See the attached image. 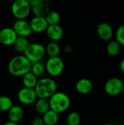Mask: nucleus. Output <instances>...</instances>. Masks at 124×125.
<instances>
[{
    "instance_id": "obj_6",
    "label": "nucleus",
    "mask_w": 124,
    "mask_h": 125,
    "mask_svg": "<svg viewBox=\"0 0 124 125\" xmlns=\"http://www.w3.org/2000/svg\"><path fill=\"white\" fill-rule=\"evenodd\" d=\"M46 72L52 77H58L64 71V64L59 56L49 57L45 64Z\"/></svg>"
},
{
    "instance_id": "obj_12",
    "label": "nucleus",
    "mask_w": 124,
    "mask_h": 125,
    "mask_svg": "<svg viewBox=\"0 0 124 125\" xmlns=\"http://www.w3.org/2000/svg\"><path fill=\"white\" fill-rule=\"evenodd\" d=\"M32 32L42 33L46 31L48 23L45 19V17L34 16L32 18L29 22Z\"/></svg>"
},
{
    "instance_id": "obj_36",
    "label": "nucleus",
    "mask_w": 124,
    "mask_h": 125,
    "mask_svg": "<svg viewBox=\"0 0 124 125\" xmlns=\"http://www.w3.org/2000/svg\"><path fill=\"white\" fill-rule=\"evenodd\" d=\"M0 59H1V53H0Z\"/></svg>"
},
{
    "instance_id": "obj_15",
    "label": "nucleus",
    "mask_w": 124,
    "mask_h": 125,
    "mask_svg": "<svg viewBox=\"0 0 124 125\" xmlns=\"http://www.w3.org/2000/svg\"><path fill=\"white\" fill-rule=\"evenodd\" d=\"M7 112L9 121L15 123L20 122L24 116V111L19 105H12Z\"/></svg>"
},
{
    "instance_id": "obj_20",
    "label": "nucleus",
    "mask_w": 124,
    "mask_h": 125,
    "mask_svg": "<svg viewBox=\"0 0 124 125\" xmlns=\"http://www.w3.org/2000/svg\"><path fill=\"white\" fill-rule=\"evenodd\" d=\"M34 108H35V111L39 114L43 115L48 110H50L48 100L42 99V98H37L34 103Z\"/></svg>"
},
{
    "instance_id": "obj_16",
    "label": "nucleus",
    "mask_w": 124,
    "mask_h": 125,
    "mask_svg": "<svg viewBox=\"0 0 124 125\" xmlns=\"http://www.w3.org/2000/svg\"><path fill=\"white\" fill-rule=\"evenodd\" d=\"M50 10L49 4H48L45 1L31 7V12L34 14V16L45 17L47 14L50 12Z\"/></svg>"
},
{
    "instance_id": "obj_5",
    "label": "nucleus",
    "mask_w": 124,
    "mask_h": 125,
    "mask_svg": "<svg viewBox=\"0 0 124 125\" xmlns=\"http://www.w3.org/2000/svg\"><path fill=\"white\" fill-rule=\"evenodd\" d=\"M11 12L16 19H26L31 12L30 4L26 0H15L12 1Z\"/></svg>"
},
{
    "instance_id": "obj_29",
    "label": "nucleus",
    "mask_w": 124,
    "mask_h": 125,
    "mask_svg": "<svg viewBox=\"0 0 124 125\" xmlns=\"http://www.w3.org/2000/svg\"><path fill=\"white\" fill-rule=\"evenodd\" d=\"M44 1H45V0H31L29 4H30L31 7H33L34 5H37V4H40V3L44 2Z\"/></svg>"
},
{
    "instance_id": "obj_21",
    "label": "nucleus",
    "mask_w": 124,
    "mask_h": 125,
    "mask_svg": "<svg viewBox=\"0 0 124 125\" xmlns=\"http://www.w3.org/2000/svg\"><path fill=\"white\" fill-rule=\"evenodd\" d=\"M121 49V45L115 40H110L106 47V51L110 56H116L119 54Z\"/></svg>"
},
{
    "instance_id": "obj_4",
    "label": "nucleus",
    "mask_w": 124,
    "mask_h": 125,
    "mask_svg": "<svg viewBox=\"0 0 124 125\" xmlns=\"http://www.w3.org/2000/svg\"><path fill=\"white\" fill-rule=\"evenodd\" d=\"M23 55L31 62L41 61L45 55V48L40 43H29L23 52Z\"/></svg>"
},
{
    "instance_id": "obj_24",
    "label": "nucleus",
    "mask_w": 124,
    "mask_h": 125,
    "mask_svg": "<svg viewBox=\"0 0 124 125\" xmlns=\"http://www.w3.org/2000/svg\"><path fill=\"white\" fill-rule=\"evenodd\" d=\"M13 105L12 100L5 95L0 96V111L1 112H6L8 111L10 108Z\"/></svg>"
},
{
    "instance_id": "obj_8",
    "label": "nucleus",
    "mask_w": 124,
    "mask_h": 125,
    "mask_svg": "<svg viewBox=\"0 0 124 125\" xmlns=\"http://www.w3.org/2000/svg\"><path fill=\"white\" fill-rule=\"evenodd\" d=\"M18 100L23 105H31L35 103L37 99L34 89L23 87L18 92Z\"/></svg>"
},
{
    "instance_id": "obj_2",
    "label": "nucleus",
    "mask_w": 124,
    "mask_h": 125,
    "mask_svg": "<svg viewBox=\"0 0 124 125\" xmlns=\"http://www.w3.org/2000/svg\"><path fill=\"white\" fill-rule=\"evenodd\" d=\"M37 98L49 99L57 92V84L51 78H42L37 81L34 88Z\"/></svg>"
},
{
    "instance_id": "obj_19",
    "label": "nucleus",
    "mask_w": 124,
    "mask_h": 125,
    "mask_svg": "<svg viewBox=\"0 0 124 125\" xmlns=\"http://www.w3.org/2000/svg\"><path fill=\"white\" fill-rule=\"evenodd\" d=\"M38 78L36 75H34L31 71L26 73L24 75L22 76V83L23 87L31 88L34 89L37 83Z\"/></svg>"
},
{
    "instance_id": "obj_33",
    "label": "nucleus",
    "mask_w": 124,
    "mask_h": 125,
    "mask_svg": "<svg viewBox=\"0 0 124 125\" xmlns=\"http://www.w3.org/2000/svg\"><path fill=\"white\" fill-rule=\"evenodd\" d=\"M114 125L110 124V123H106V124H105V125Z\"/></svg>"
},
{
    "instance_id": "obj_13",
    "label": "nucleus",
    "mask_w": 124,
    "mask_h": 125,
    "mask_svg": "<svg viewBox=\"0 0 124 125\" xmlns=\"http://www.w3.org/2000/svg\"><path fill=\"white\" fill-rule=\"evenodd\" d=\"M45 32L48 37L51 41H59L64 36L63 29L61 28V26H59V24L48 25Z\"/></svg>"
},
{
    "instance_id": "obj_10",
    "label": "nucleus",
    "mask_w": 124,
    "mask_h": 125,
    "mask_svg": "<svg viewBox=\"0 0 124 125\" xmlns=\"http://www.w3.org/2000/svg\"><path fill=\"white\" fill-rule=\"evenodd\" d=\"M18 35L11 27H5L0 30V43L5 46L12 45Z\"/></svg>"
},
{
    "instance_id": "obj_7",
    "label": "nucleus",
    "mask_w": 124,
    "mask_h": 125,
    "mask_svg": "<svg viewBox=\"0 0 124 125\" xmlns=\"http://www.w3.org/2000/svg\"><path fill=\"white\" fill-rule=\"evenodd\" d=\"M124 85V82L121 78L117 77L111 78L108 79L105 84V92L110 96L118 95L121 94Z\"/></svg>"
},
{
    "instance_id": "obj_11",
    "label": "nucleus",
    "mask_w": 124,
    "mask_h": 125,
    "mask_svg": "<svg viewBox=\"0 0 124 125\" xmlns=\"http://www.w3.org/2000/svg\"><path fill=\"white\" fill-rule=\"evenodd\" d=\"M96 33L98 37L105 41H110L113 37L114 32L112 26L107 23L102 22L100 23L96 28Z\"/></svg>"
},
{
    "instance_id": "obj_27",
    "label": "nucleus",
    "mask_w": 124,
    "mask_h": 125,
    "mask_svg": "<svg viewBox=\"0 0 124 125\" xmlns=\"http://www.w3.org/2000/svg\"><path fill=\"white\" fill-rule=\"evenodd\" d=\"M115 40L120 43V45L124 46V24L121 25L115 31Z\"/></svg>"
},
{
    "instance_id": "obj_14",
    "label": "nucleus",
    "mask_w": 124,
    "mask_h": 125,
    "mask_svg": "<svg viewBox=\"0 0 124 125\" xmlns=\"http://www.w3.org/2000/svg\"><path fill=\"white\" fill-rule=\"evenodd\" d=\"M94 85L91 80L88 78H80L75 84V89L77 92L81 94H88L93 90Z\"/></svg>"
},
{
    "instance_id": "obj_31",
    "label": "nucleus",
    "mask_w": 124,
    "mask_h": 125,
    "mask_svg": "<svg viewBox=\"0 0 124 125\" xmlns=\"http://www.w3.org/2000/svg\"><path fill=\"white\" fill-rule=\"evenodd\" d=\"M18 125V123H15V122H6V123H4V125Z\"/></svg>"
},
{
    "instance_id": "obj_25",
    "label": "nucleus",
    "mask_w": 124,
    "mask_h": 125,
    "mask_svg": "<svg viewBox=\"0 0 124 125\" xmlns=\"http://www.w3.org/2000/svg\"><path fill=\"white\" fill-rule=\"evenodd\" d=\"M45 19L48 23V25H55V24H58L60 21H61V16L58 12L56 11H51L47 14L45 16Z\"/></svg>"
},
{
    "instance_id": "obj_23",
    "label": "nucleus",
    "mask_w": 124,
    "mask_h": 125,
    "mask_svg": "<svg viewBox=\"0 0 124 125\" xmlns=\"http://www.w3.org/2000/svg\"><path fill=\"white\" fill-rule=\"evenodd\" d=\"M30 71L34 75H36L37 78L42 77L46 72L45 66L41 61L33 62V63H31V67Z\"/></svg>"
},
{
    "instance_id": "obj_9",
    "label": "nucleus",
    "mask_w": 124,
    "mask_h": 125,
    "mask_svg": "<svg viewBox=\"0 0 124 125\" xmlns=\"http://www.w3.org/2000/svg\"><path fill=\"white\" fill-rule=\"evenodd\" d=\"M12 29L18 36L29 37L32 33L30 23L26 19H17L13 23Z\"/></svg>"
},
{
    "instance_id": "obj_3",
    "label": "nucleus",
    "mask_w": 124,
    "mask_h": 125,
    "mask_svg": "<svg viewBox=\"0 0 124 125\" xmlns=\"http://www.w3.org/2000/svg\"><path fill=\"white\" fill-rule=\"evenodd\" d=\"M50 109L54 111L58 114L67 111L71 105V100L69 97L61 92H55L49 99Z\"/></svg>"
},
{
    "instance_id": "obj_32",
    "label": "nucleus",
    "mask_w": 124,
    "mask_h": 125,
    "mask_svg": "<svg viewBox=\"0 0 124 125\" xmlns=\"http://www.w3.org/2000/svg\"><path fill=\"white\" fill-rule=\"evenodd\" d=\"M121 94H123L124 95V87H123V89H122V92H121Z\"/></svg>"
},
{
    "instance_id": "obj_22",
    "label": "nucleus",
    "mask_w": 124,
    "mask_h": 125,
    "mask_svg": "<svg viewBox=\"0 0 124 125\" xmlns=\"http://www.w3.org/2000/svg\"><path fill=\"white\" fill-rule=\"evenodd\" d=\"M45 48V53H47L49 57L58 56L61 52V47L59 44L55 41L50 42Z\"/></svg>"
},
{
    "instance_id": "obj_1",
    "label": "nucleus",
    "mask_w": 124,
    "mask_h": 125,
    "mask_svg": "<svg viewBox=\"0 0 124 125\" xmlns=\"http://www.w3.org/2000/svg\"><path fill=\"white\" fill-rule=\"evenodd\" d=\"M31 62L23 54L12 57L8 63L9 73L15 77H22L31 70Z\"/></svg>"
},
{
    "instance_id": "obj_26",
    "label": "nucleus",
    "mask_w": 124,
    "mask_h": 125,
    "mask_svg": "<svg viewBox=\"0 0 124 125\" xmlns=\"http://www.w3.org/2000/svg\"><path fill=\"white\" fill-rule=\"evenodd\" d=\"M81 117L80 114L75 111L71 112L67 116V125H80Z\"/></svg>"
},
{
    "instance_id": "obj_18",
    "label": "nucleus",
    "mask_w": 124,
    "mask_h": 125,
    "mask_svg": "<svg viewBox=\"0 0 124 125\" xmlns=\"http://www.w3.org/2000/svg\"><path fill=\"white\" fill-rule=\"evenodd\" d=\"M29 44V42L28 40V37L18 36L12 46L14 48V50L16 52L23 53L24 51L26 50Z\"/></svg>"
},
{
    "instance_id": "obj_35",
    "label": "nucleus",
    "mask_w": 124,
    "mask_h": 125,
    "mask_svg": "<svg viewBox=\"0 0 124 125\" xmlns=\"http://www.w3.org/2000/svg\"><path fill=\"white\" fill-rule=\"evenodd\" d=\"M10 1H15V0H10Z\"/></svg>"
},
{
    "instance_id": "obj_30",
    "label": "nucleus",
    "mask_w": 124,
    "mask_h": 125,
    "mask_svg": "<svg viewBox=\"0 0 124 125\" xmlns=\"http://www.w3.org/2000/svg\"><path fill=\"white\" fill-rule=\"evenodd\" d=\"M119 67H120V70L124 74V58L121 61L120 64H119Z\"/></svg>"
},
{
    "instance_id": "obj_37",
    "label": "nucleus",
    "mask_w": 124,
    "mask_h": 125,
    "mask_svg": "<svg viewBox=\"0 0 124 125\" xmlns=\"http://www.w3.org/2000/svg\"></svg>"
},
{
    "instance_id": "obj_17",
    "label": "nucleus",
    "mask_w": 124,
    "mask_h": 125,
    "mask_svg": "<svg viewBox=\"0 0 124 125\" xmlns=\"http://www.w3.org/2000/svg\"><path fill=\"white\" fill-rule=\"evenodd\" d=\"M42 119L45 125H56L59 119L58 114L50 109L42 115Z\"/></svg>"
},
{
    "instance_id": "obj_28",
    "label": "nucleus",
    "mask_w": 124,
    "mask_h": 125,
    "mask_svg": "<svg viewBox=\"0 0 124 125\" xmlns=\"http://www.w3.org/2000/svg\"><path fill=\"white\" fill-rule=\"evenodd\" d=\"M32 125H45L42 118L41 117H36L32 121Z\"/></svg>"
},
{
    "instance_id": "obj_34",
    "label": "nucleus",
    "mask_w": 124,
    "mask_h": 125,
    "mask_svg": "<svg viewBox=\"0 0 124 125\" xmlns=\"http://www.w3.org/2000/svg\"><path fill=\"white\" fill-rule=\"evenodd\" d=\"M26 1H28V2H29H29H30V1H31V0H26Z\"/></svg>"
}]
</instances>
